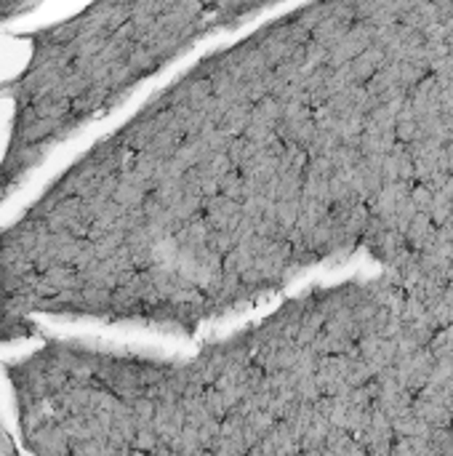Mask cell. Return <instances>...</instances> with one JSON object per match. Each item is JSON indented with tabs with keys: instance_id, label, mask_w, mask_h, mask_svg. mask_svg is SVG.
I'll return each mask as SVG.
<instances>
[{
	"instance_id": "6da1fadb",
	"label": "cell",
	"mask_w": 453,
	"mask_h": 456,
	"mask_svg": "<svg viewBox=\"0 0 453 456\" xmlns=\"http://www.w3.org/2000/svg\"><path fill=\"white\" fill-rule=\"evenodd\" d=\"M139 326L195 337L366 246L453 278V0H312L198 59L91 155Z\"/></svg>"
},
{
	"instance_id": "7a4b0ae2",
	"label": "cell",
	"mask_w": 453,
	"mask_h": 456,
	"mask_svg": "<svg viewBox=\"0 0 453 456\" xmlns=\"http://www.w3.org/2000/svg\"><path fill=\"white\" fill-rule=\"evenodd\" d=\"M8 377L40 454L453 452V321L392 275L184 358L48 342Z\"/></svg>"
}]
</instances>
